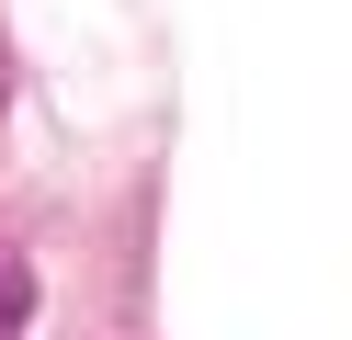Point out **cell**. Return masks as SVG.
I'll return each instance as SVG.
<instances>
[{
    "instance_id": "cell-1",
    "label": "cell",
    "mask_w": 352,
    "mask_h": 340,
    "mask_svg": "<svg viewBox=\"0 0 352 340\" xmlns=\"http://www.w3.org/2000/svg\"><path fill=\"white\" fill-rule=\"evenodd\" d=\"M23 317H34V261H23L12 238H0V340L23 329Z\"/></svg>"
}]
</instances>
